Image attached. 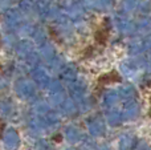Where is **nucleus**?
Masks as SVG:
<instances>
[{
    "label": "nucleus",
    "mask_w": 151,
    "mask_h": 150,
    "mask_svg": "<svg viewBox=\"0 0 151 150\" xmlns=\"http://www.w3.org/2000/svg\"><path fill=\"white\" fill-rule=\"evenodd\" d=\"M119 81H121V76L115 71H113V72H109V73L102 74V76L98 79V85L105 87V85L115 84V82H119Z\"/></svg>",
    "instance_id": "nucleus-1"
},
{
    "label": "nucleus",
    "mask_w": 151,
    "mask_h": 150,
    "mask_svg": "<svg viewBox=\"0 0 151 150\" xmlns=\"http://www.w3.org/2000/svg\"><path fill=\"white\" fill-rule=\"evenodd\" d=\"M109 39V29L107 28H99L94 33V40L98 45H105Z\"/></svg>",
    "instance_id": "nucleus-2"
},
{
    "label": "nucleus",
    "mask_w": 151,
    "mask_h": 150,
    "mask_svg": "<svg viewBox=\"0 0 151 150\" xmlns=\"http://www.w3.org/2000/svg\"><path fill=\"white\" fill-rule=\"evenodd\" d=\"M4 128H5V125H4V122L0 120V140H1V137H3V133H4Z\"/></svg>",
    "instance_id": "nucleus-3"
},
{
    "label": "nucleus",
    "mask_w": 151,
    "mask_h": 150,
    "mask_svg": "<svg viewBox=\"0 0 151 150\" xmlns=\"http://www.w3.org/2000/svg\"><path fill=\"white\" fill-rule=\"evenodd\" d=\"M150 104H151V98H150Z\"/></svg>",
    "instance_id": "nucleus-4"
}]
</instances>
